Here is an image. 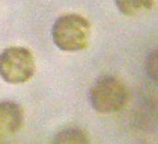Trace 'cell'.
<instances>
[{"mask_svg":"<svg viewBox=\"0 0 158 144\" xmlns=\"http://www.w3.org/2000/svg\"><path fill=\"white\" fill-rule=\"evenodd\" d=\"M52 39L61 50L80 51L88 46L91 35V24L81 15L69 13L58 17L52 26Z\"/></svg>","mask_w":158,"mask_h":144,"instance_id":"obj_1","label":"cell"},{"mask_svg":"<svg viewBox=\"0 0 158 144\" xmlns=\"http://www.w3.org/2000/svg\"><path fill=\"white\" fill-rule=\"evenodd\" d=\"M89 101L94 111L103 115L119 112L127 103L129 93L124 83L114 75L98 77L89 89Z\"/></svg>","mask_w":158,"mask_h":144,"instance_id":"obj_2","label":"cell"},{"mask_svg":"<svg viewBox=\"0 0 158 144\" xmlns=\"http://www.w3.org/2000/svg\"><path fill=\"white\" fill-rule=\"evenodd\" d=\"M35 69L34 57L26 47H9L0 54V76L8 84L28 82L34 75Z\"/></svg>","mask_w":158,"mask_h":144,"instance_id":"obj_3","label":"cell"},{"mask_svg":"<svg viewBox=\"0 0 158 144\" xmlns=\"http://www.w3.org/2000/svg\"><path fill=\"white\" fill-rule=\"evenodd\" d=\"M24 115L21 107L12 101H0V134L11 135L23 125Z\"/></svg>","mask_w":158,"mask_h":144,"instance_id":"obj_4","label":"cell"},{"mask_svg":"<svg viewBox=\"0 0 158 144\" xmlns=\"http://www.w3.org/2000/svg\"><path fill=\"white\" fill-rule=\"evenodd\" d=\"M52 144H90V140L83 129L69 127L59 130L55 135Z\"/></svg>","mask_w":158,"mask_h":144,"instance_id":"obj_5","label":"cell"},{"mask_svg":"<svg viewBox=\"0 0 158 144\" xmlns=\"http://www.w3.org/2000/svg\"><path fill=\"white\" fill-rule=\"evenodd\" d=\"M118 11L125 16H135L143 11L150 10L155 0H115Z\"/></svg>","mask_w":158,"mask_h":144,"instance_id":"obj_6","label":"cell"},{"mask_svg":"<svg viewBox=\"0 0 158 144\" xmlns=\"http://www.w3.org/2000/svg\"><path fill=\"white\" fill-rule=\"evenodd\" d=\"M144 68L150 80L158 85V47L152 50L147 55L144 62Z\"/></svg>","mask_w":158,"mask_h":144,"instance_id":"obj_7","label":"cell"}]
</instances>
